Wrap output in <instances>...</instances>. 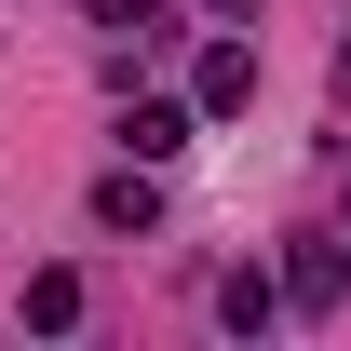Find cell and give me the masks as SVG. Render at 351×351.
I'll return each mask as SVG.
<instances>
[{"mask_svg": "<svg viewBox=\"0 0 351 351\" xmlns=\"http://www.w3.org/2000/svg\"><path fill=\"white\" fill-rule=\"evenodd\" d=\"M203 14H230V27H257V0H203Z\"/></svg>", "mask_w": 351, "mask_h": 351, "instance_id": "8", "label": "cell"}, {"mask_svg": "<svg viewBox=\"0 0 351 351\" xmlns=\"http://www.w3.org/2000/svg\"><path fill=\"white\" fill-rule=\"evenodd\" d=\"M27 324L68 338V324H82V270H27Z\"/></svg>", "mask_w": 351, "mask_h": 351, "instance_id": "6", "label": "cell"}, {"mask_svg": "<svg viewBox=\"0 0 351 351\" xmlns=\"http://www.w3.org/2000/svg\"><path fill=\"white\" fill-rule=\"evenodd\" d=\"M95 27H122V41H162V0H82Z\"/></svg>", "mask_w": 351, "mask_h": 351, "instance_id": "7", "label": "cell"}, {"mask_svg": "<svg viewBox=\"0 0 351 351\" xmlns=\"http://www.w3.org/2000/svg\"><path fill=\"white\" fill-rule=\"evenodd\" d=\"M189 122H203V108H176V95H135V108H122V162H176V149H189Z\"/></svg>", "mask_w": 351, "mask_h": 351, "instance_id": "2", "label": "cell"}, {"mask_svg": "<svg viewBox=\"0 0 351 351\" xmlns=\"http://www.w3.org/2000/svg\"><path fill=\"white\" fill-rule=\"evenodd\" d=\"M338 298H351V257H338V243H298V257H284V311H311V324H324Z\"/></svg>", "mask_w": 351, "mask_h": 351, "instance_id": "3", "label": "cell"}, {"mask_svg": "<svg viewBox=\"0 0 351 351\" xmlns=\"http://www.w3.org/2000/svg\"><path fill=\"white\" fill-rule=\"evenodd\" d=\"M270 311H284V284H270V270H217V324H230V338H257Z\"/></svg>", "mask_w": 351, "mask_h": 351, "instance_id": "5", "label": "cell"}, {"mask_svg": "<svg viewBox=\"0 0 351 351\" xmlns=\"http://www.w3.org/2000/svg\"><path fill=\"white\" fill-rule=\"evenodd\" d=\"M189 108H203V122H243V108H257V41H217V54H203Z\"/></svg>", "mask_w": 351, "mask_h": 351, "instance_id": "1", "label": "cell"}, {"mask_svg": "<svg viewBox=\"0 0 351 351\" xmlns=\"http://www.w3.org/2000/svg\"><path fill=\"white\" fill-rule=\"evenodd\" d=\"M149 217H162V189H149V162L95 176V230H149Z\"/></svg>", "mask_w": 351, "mask_h": 351, "instance_id": "4", "label": "cell"}, {"mask_svg": "<svg viewBox=\"0 0 351 351\" xmlns=\"http://www.w3.org/2000/svg\"><path fill=\"white\" fill-rule=\"evenodd\" d=\"M338 95H351V41H338Z\"/></svg>", "mask_w": 351, "mask_h": 351, "instance_id": "9", "label": "cell"}]
</instances>
